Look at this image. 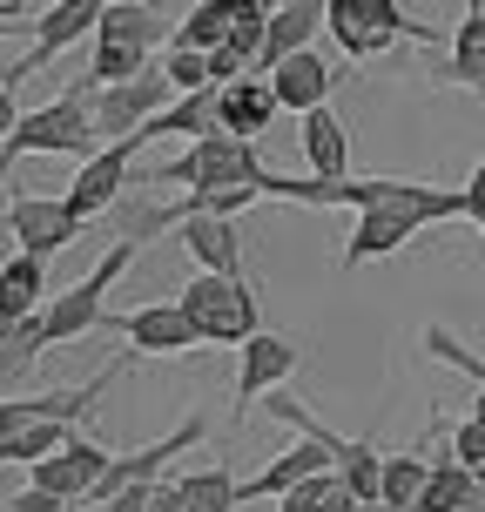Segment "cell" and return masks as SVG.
Segmentation results:
<instances>
[{
	"mask_svg": "<svg viewBox=\"0 0 485 512\" xmlns=\"http://www.w3.org/2000/svg\"><path fill=\"white\" fill-rule=\"evenodd\" d=\"M263 176V155L256 142H236V135H196L182 155H169L162 169L142 176V189H230V182H256Z\"/></svg>",
	"mask_w": 485,
	"mask_h": 512,
	"instance_id": "3957f363",
	"label": "cell"
},
{
	"mask_svg": "<svg viewBox=\"0 0 485 512\" xmlns=\"http://www.w3.org/2000/svg\"><path fill=\"white\" fill-rule=\"evenodd\" d=\"M452 459H459L465 472H479V465H485V425H479V418L452 425Z\"/></svg>",
	"mask_w": 485,
	"mask_h": 512,
	"instance_id": "f546056e",
	"label": "cell"
},
{
	"mask_svg": "<svg viewBox=\"0 0 485 512\" xmlns=\"http://www.w3.org/2000/svg\"><path fill=\"white\" fill-rule=\"evenodd\" d=\"M21 75H27L21 54H14V61H0V142H7V135L21 128V115H27V108L14 102V81H21Z\"/></svg>",
	"mask_w": 485,
	"mask_h": 512,
	"instance_id": "f1b7e54d",
	"label": "cell"
},
{
	"mask_svg": "<svg viewBox=\"0 0 485 512\" xmlns=\"http://www.w3.org/2000/svg\"><path fill=\"white\" fill-rule=\"evenodd\" d=\"M176 310L189 317V331L203 337V344H250L263 324H256V290L250 277H209V270H196L189 277V290L176 297Z\"/></svg>",
	"mask_w": 485,
	"mask_h": 512,
	"instance_id": "277c9868",
	"label": "cell"
},
{
	"mask_svg": "<svg viewBox=\"0 0 485 512\" xmlns=\"http://www.w3.org/2000/svg\"><path fill=\"white\" fill-rule=\"evenodd\" d=\"M472 499H479V479H472L459 459H432V486H425L418 512H465Z\"/></svg>",
	"mask_w": 485,
	"mask_h": 512,
	"instance_id": "d4e9b609",
	"label": "cell"
},
{
	"mask_svg": "<svg viewBox=\"0 0 485 512\" xmlns=\"http://www.w3.org/2000/svg\"><path fill=\"white\" fill-rule=\"evenodd\" d=\"M182 88L162 75V61H155L142 81H122V88H95V142H128V135H142V128L162 115V108H176Z\"/></svg>",
	"mask_w": 485,
	"mask_h": 512,
	"instance_id": "8992f818",
	"label": "cell"
},
{
	"mask_svg": "<svg viewBox=\"0 0 485 512\" xmlns=\"http://www.w3.org/2000/svg\"><path fill=\"white\" fill-rule=\"evenodd\" d=\"M465 223H479V236H485V155L472 169V182H465Z\"/></svg>",
	"mask_w": 485,
	"mask_h": 512,
	"instance_id": "4dcf8cb0",
	"label": "cell"
},
{
	"mask_svg": "<svg viewBox=\"0 0 485 512\" xmlns=\"http://www.w3.org/2000/svg\"><path fill=\"white\" fill-rule=\"evenodd\" d=\"M128 358L135 351H122V358L108 364V371H95L88 384H68V391H34V398H0V432H34V425H81L88 411L102 405V391L128 371Z\"/></svg>",
	"mask_w": 485,
	"mask_h": 512,
	"instance_id": "52a82bcc",
	"label": "cell"
},
{
	"mask_svg": "<svg viewBox=\"0 0 485 512\" xmlns=\"http://www.w3.org/2000/svg\"><path fill=\"white\" fill-rule=\"evenodd\" d=\"M196 7H223V14H236L243 0H196ZM263 7H270V0H263Z\"/></svg>",
	"mask_w": 485,
	"mask_h": 512,
	"instance_id": "d6a6232c",
	"label": "cell"
},
{
	"mask_svg": "<svg viewBox=\"0 0 485 512\" xmlns=\"http://www.w3.org/2000/svg\"><path fill=\"white\" fill-rule=\"evenodd\" d=\"M27 155H75V162L102 155V142H95V81L88 75H81L61 102L27 108L21 128L0 142V189H7V176H14V162H27Z\"/></svg>",
	"mask_w": 485,
	"mask_h": 512,
	"instance_id": "6da1fadb",
	"label": "cell"
},
{
	"mask_svg": "<svg viewBox=\"0 0 485 512\" xmlns=\"http://www.w3.org/2000/svg\"><path fill=\"white\" fill-rule=\"evenodd\" d=\"M176 243L189 250L196 270H209V277H243V250H236L230 216H189L176 230Z\"/></svg>",
	"mask_w": 485,
	"mask_h": 512,
	"instance_id": "d6986e66",
	"label": "cell"
},
{
	"mask_svg": "<svg viewBox=\"0 0 485 512\" xmlns=\"http://www.w3.org/2000/svg\"><path fill=\"white\" fill-rule=\"evenodd\" d=\"M263 81H270V88H277V102L290 108L297 122H304L310 108H324V102H331L337 68H331V61H324L317 48H304V54H290V61H283L277 75H263Z\"/></svg>",
	"mask_w": 485,
	"mask_h": 512,
	"instance_id": "9a60e30c",
	"label": "cell"
},
{
	"mask_svg": "<svg viewBox=\"0 0 485 512\" xmlns=\"http://www.w3.org/2000/svg\"><path fill=\"white\" fill-rule=\"evenodd\" d=\"M7 230H14V243H21L27 256H61V250H75V236L81 223L68 216V203L61 196H14L7 203Z\"/></svg>",
	"mask_w": 485,
	"mask_h": 512,
	"instance_id": "30bf717a",
	"label": "cell"
},
{
	"mask_svg": "<svg viewBox=\"0 0 485 512\" xmlns=\"http://www.w3.org/2000/svg\"><path fill=\"white\" fill-rule=\"evenodd\" d=\"M452 88H485V0H465V21L452 27V61L438 68Z\"/></svg>",
	"mask_w": 485,
	"mask_h": 512,
	"instance_id": "44dd1931",
	"label": "cell"
},
{
	"mask_svg": "<svg viewBox=\"0 0 485 512\" xmlns=\"http://www.w3.org/2000/svg\"><path fill=\"white\" fill-rule=\"evenodd\" d=\"M297 358H304V351H297L290 337L256 331L250 344H243V371H236V418H243V411H250L263 391H277V384L297 371Z\"/></svg>",
	"mask_w": 485,
	"mask_h": 512,
	"instance_id": "4fadbf2b",
	"label": "cell"
},
{
	"mask_svg": "<svg viewBox=\"0 0 485 512\" xmlns=\"http://www.w3.org/2000/svg\"><path fill=\"white\" fill-rule=\"evenodd\" d=\"M324 27V0H283L270 14V34H263V54H256V75H277L290 54L310 48V34Z\"/></svg>",
	"mask_w": 485,
	"mask_h": 512,
	"instance_id": "ac0fdd59",
	"label": "cell"
},
{
	"mask_svg": "<svg viewBox=\"0 0 485 512\" xmlns=\"http://www.w3.org/2000/svg\"><path fill=\"white\" fill-rule=\"evenodd\" d=\"M324 27L337 34V48H344V61H371V54L398 48V41H445L438 27L411 21L398 0H324Z\"/></svg>",
	"mask_w": 485,
	"mask_h": 512,
	"instance_id": "7a4b0ae2",
	"label": "cell"
},
{
	"mask_svg": "<svg viewBox=\"0 0 485 512\" xmlns=\"http://www.w3.org/2000/svg\"><path fill=\"white\" fill-rule=\"evenodd\" d=\"M0 21H21V0H0Z\"/></svg>",
	"mask_w": 485,
	"mask_h": 512,
	"instance_id": "836d02e7",
	"label": "cell"
},
{
	"mask_svg": "<svg viewBox=\"0 0 485 512\" xmlns=\"http://www.w3.org/2000/svg\"><path fill=\"white\" fill-rule=\"evenodd\" d=\"M102 324H108V331H122L142 358H182V351L203 344L176 304H142V310H122V317H102Z\"/></svg>",
	"mask_w": 485,
	"mask_h": 512,
	"instance_id": "8fae6325",
	"label": "cell"
},
{
	"mask_svg": "<svg viewBox=\"0 0 485 512\" xmlns=\"http://www.w3.org/2000/svg\"><path fill=\"white\" fill-rule=\"evenodd\" d=\"M230 14L223 7H196L182 27H169V48H189V54H216V48H230Z\"/></svg>",
	"mask_w": 485,
	"mask_h": 512,
	"instance_id": "484cf974",
	"label": "cell"
},
{
	"mask_svg": "<svg viewBox=\"0 0 485 512\" xmlns=\"http://www.w3.org/2000/svg\"><path fill=\"white\" fill-rule=\"evenodd\" d=\"M472 418H479V425H485V391H479V398H472Z\"/></svg>",
	"mask_w": 485,
	"mask_h": 512,
	"instance_id": "e575fe53",
	"label": "cell"
},
{
	"mask_svg": "<svg viewBox=\"0 0 485 512\" xmlns=\"http://www.w3.org/2000/svg\"><path fill=\"white\" fill-rule=\"evenodd\" d=\"M425 351H432L438 364H452V371H465V378H472V384L485 391V358L472 351V344H465V337H452L445 324H425Z\"/></svg>",
	"mask_w": 485,
	"mask_h": 512,
	"instance_id": "4316f807",
	"label": "cell"
},
{
	"mask_svg": "<svg viewBox=\"0 0 485 512\" xmlns=\"http://www.w3.org/2000/svg\"><path fill=\"white\" fill-rule=\"evenodd\" d=\"M277 88L263 75L250 81H230V88H216V135H236V142H256L263 128L277 122Z\"/></svg>",
	"mask_w": 485,
	"mask_h": 512,
	"instance_id": "5bb4252c",
	"label": "cell"
},
{
	"mask_svg": "<svg viewBox=\"0 0 485 512\" xmlns=\"http://www.w3.org/2000/svg\"><path fill=\"white\" fill-rule=\"evenodd\" d=\"M317 472H337L331 452L317 445V438H297L290 452H277V459L263 465L256 479H243V499H290V492L304 486V479H317Z\"/></svg>",
	"mask_w": 485,
	"mask_h": 512,
	"instance_id": "2e32d148",
	"label": "cell"
},
{
	"mask_svg": "<svg viewBox=\"0 0 485 512\" xmlns=\"http://www.w3.org/2000/svg\"><path fill=\"white\" fill-rule=\"evenodd\" d=\"M270 7H283V0H270Z\"/></svg>",
	"mask_w": 485,
	"mask_h": 512,
	"instance_id": "8d00e7d4",
	"label": "cell"
},
{
	"mask_svg": "<svg viewBox=\"0 0 485 512\" xmlns=\"http://www.w3.org/2000/svg\"><path fill=\"white\" fill-rule=\"evenodd\" d=\"M7 512H68V499H54V492H41V486H27L21 499H7Z\"/></svg>",
	"mask_w": 485,
	"mask_h": 512,
	"instance_id": "1f68e13d",
	"label": "cell"
},
{
	"mask_svg": "<svg viewBox=\"0 0 485 512\" xmlns=\"http://www.w3.org/2000/svg\"><path fill=\"white\" fill-rule=\"evenodd\" d=\"M41 297H48V263L14 250L7 263H0V337L21 331L27 317H41Z\"/></svg>",
	"mask_w": 485,
	"mask_h": 512,
	"instance_id": "e0dca14e",
	"label": "cell"
},
{
	"mask_svg": "<svg viewBox=\"0 0 485 512\" xmlns=\"http://www.w3.org/2000/svg\"><path fill=\"white\" fill-rule=\"evenodd\" d=\"M142 149H149V142H142V135H128V142H108L102 155H88V162H81V176L68 182V196H61L68 216L88 223V216H102V209L122 203V189H128V176H135V155H142Z\"/></svg>",
	"mask_w": 485,
	"mask_h": 512,
	"instance_id": "ba28073f",
	"label": "cell"
},
{
	"mask_svg": "<svg viewBox=\"0 0 485 512\" xmlns=\"http://www.w3.org/2000/svg\"><path fill=\"white\" fill-rule=\"evenodd\" d=\"M135 250H142V243L115 236V243H108V256L95 263V270H88V277L68 283L61 297H48V304H41V331H48V351H54V344H75V337H88L95 324H102V297L115 290V277H122L128 263H135Z\"/></svg>",
	"mask_w": 485,
	"mask_h": 512,
	"instance_id": "5b68a950",
	"label": "cell"
},
{
	"mask_svg": "<svg viewBox=\"0 0 485 512\" xmlns=\"http://www.w3.org/2000/svg\"><path fill=\"white\" fill-rule=\"evenodd\" d=\"M176 499L189 512H236L243 506V479L230 465H209V472H182L176 479Z\"/></svg>",
	"mask_w": 485,
	"mask_h": 512,
	"instance_id": "cb8c5ba5",
	"label": "cell"
},
{
	"mask_svg": "<svg viewBox=\"0 0 485 512\" xmlns=\"http://www.w3.org/2000/svg\"><path fill=\"white\" fill-rule=\"evenodd\" d=\"M425 486H432V459L425 452H384V492H378L384 512H418Z\"/></svg>",
	"mask_w": 485,
	"mask_h": 512,
	"instance_id": "603a6c76",
	"label": "cell"
},
{
	"mask_svg": "<svg viewBox=\"0 0 485 512\" xmlns=\"http://www.w3.org/2000/svg\"><path fill=\"white\" fill-rule=\"evenodd\" d=\"M108 7H115V0H54L48 14L34 21V48L21 54V61H27V75H34V68H48V61H54L61 48L88 41V34L102 27V14H108Z\"/></svg>",
	"mask_w": 485,
	"mask_h": 512,
	"instance_id": "7c38bea8",
	"label": "cell"
},
{
	"mask_svg": "<svg viewBox=\"0 0 485 512\" xmlns=\"http://www.w3.org/2000/svg\"><path fill=\"white\" fill-rule=\"evenodd\" d=\"M162 75L176 81L182 95H196V88H216V81H209V54H189V48H169V54H162Z\"/></svg>",
	"mask_w": 485,
	"mask_h": 512,
	"instance_id": "83f0119b",
	"label": "cell"
},
{
	"mask_svg": "<svg viewBox=\"0 0 485 512\" xmlns=\"http://www.w3.org/2000/svg\"><path fill=\"white\" fill-rule=\"evenodd\" d=\"M115 465V452H102L88 432H75L54 459L34 465V486L54 492V499H68V506H81V499H95V486H102V472Z\"/></svg>",
	"mask_w": 485,
	"mask_h": 512,
	"instance_id": "9c48e42d",
	"label": "cell"
},
{
	"mask_svg": "<svg viewBox=\"0 0 485 512\" xmlns=\"http://www.w3.org/2000/svg\"><path fill=\"white\" fill-rule=\"evenodd\" d=\"M155 41H162V14H155V7H142V0H115V7L102 14V27H95V48L155 54Z\"/></svg>",
	"mask_w": 485,
	"mask_h": 512,
	"instance_id": "7402d4cb",
	"label": "cell"
},
{
	"mask_svg": "<svg viewBox=\"0 0 485 512\" xmlns=\"http://www.w3.org/2000/svg\"><path fill=\"white\" fill-rule=\"evenodd\" d=\"M297 142H304V162H310L317 182H344L351 176V142H344V122L331 115V102L304 115V135H297Z\"/></svg>",
	"mask_w": 485,
	"mask_h": 512,
	"instance_id": "ffe728a7",
	"label": "cell"
},
{
	"mask_svg": "<svg viewBox=\"0 0 485 512\" xmlns=\"http://www.w3.org/2000/svg\"><path fill=\"white\" fill-rule=\"evenodd\" d=\"M142 7H155V14H162V0H142Z\"/></svg>",
	"mask_w": 485,
	"mask_h": 512,
	"instance_id": "d590c367",
	"label": "cell"
}]
</instances>
